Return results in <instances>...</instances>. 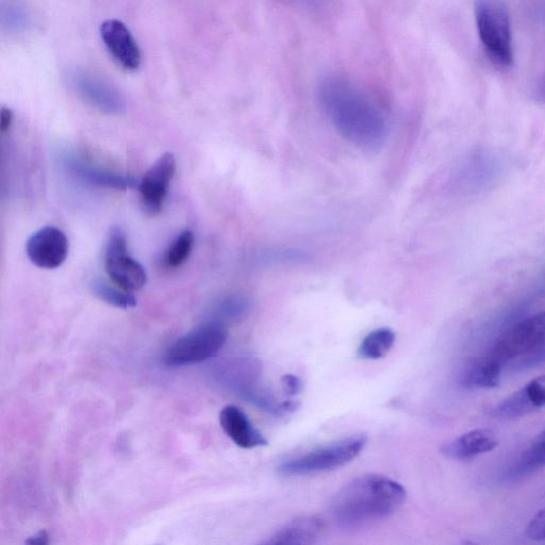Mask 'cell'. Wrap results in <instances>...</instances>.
<instances>
[{
    "instance_id": "20",
    "label": "cell",
    "mask_w": 545,
    "mask_h": 545,
    "mask_svg": "<svg viewBox=\"0 0 545 545\" xmlns=\"http://www.w3.org/2000/svg\"><path fill=\"white\" fill-rule=\"evenodd\" d=\"M194 243V235L192 231L185 230L181 233L170 245L167 254H165L164 262L169 268H178L188 260Z\"/></svg>"
},
{
    "instance_id": "12",
    "label": "cell",
    "mask_w": 545,
    "mask_h": 545,
    "mask_svg": "<svg viewBox=\"0 0 545 545\" xmlns=\"http://www.w3.org/2000/svg\"><path fill=\"white\" fill-rule=\"evenodd\" d=\"M503 363L492 355L472 358L460 368L458 382L467 389H491L501 383Z\"/></svg>"
},
{
    "instance_id": "13",
    "label": "cell",
    "mask_w": 545,
    "mask_h": 545,
    "mask_svg": "<svg viewBox=\"0 0 545 545\" xmlns=\"http://www.w3.org/2000/svg\"><path fill=\"white\" fill-rule=\"evenodd\" d=\"M65 167L79 179L94 186L120 191L139 186L135 178L95 167V165L76 157L66 159Z\"/></svg>"
},
{
    "instance_id": "14",
    "label": "cell",
    "mask_w": 545,
    "mask_h": 545,
    "mask_svg": "<svg viewBox=\"0 0 545 545\" xmlns=\"http://www.w3.org/2000/svg\"><path fill=\"white\" fill-rule=\"evenodd\" d=\"M499 441L489 429H474L448 443L441 453L451 459L465 460L488 453L498 447Z\"/></svg>"
},
{
    "instance_id": "23",
    "label": "cell",
    "mask_w": 545,
    "mask_h": 545,
    "mask_svg": "<svg viewBox=\"0 0 545 545\" xmlns=\"http://www.w3.org/2000/svg\"><path fill=\"white\" fill-rule=\"evenodd\" d=\"M524 388L537 408L545 406V375L533 379Z\"/></svg>"
},
{
    "instance_id": "6",
    "label": "cell",
    "mask_w": 545,
    "mask_h": 545,
    "mask_svg": "<svg viewBox=\"0 0 545 545\" xmlns=\"http://www.w3.org/2000/svg\"><path fill=\"white\" fill-rule=\"evenodd\" d=\"M105 267L113 284L135 292L142 289L147 274L142 264L128 254L127 239L121 229H113L105 251Z\"/></svg>"
},
{
    "instance_id": "18",
    "label": "cell",
    "mask_w": 545,
    "mask_h": 545,
    "mask_svg": "<svg viewBox=\"0 0 545 545\" xmlns=\"http://www.w3.org/2000/svg\"><path fill=\"white\" fill-rule=\"evenodd\" d=\"M91 287L98 299L109 305L123 309L137 306L136 297L132 295L131 292L126 291L117 285H111L104 279L93 280Z\"/></svg>"
},
{
    "instance_id": "29",
    "label": "cell",
    "mask_w": 545,
    "mask_h": 545,
    "mask_svg": "<svg viewBox=\"0 0 545 545\" xmlns=\"http://www.w3.org/2000/svg\"><path fill=\"white\" fill-rule=\"evenodd\" d=\"M295 2L309 7H319L323 4L324 0H295Z\"/></svg>"
},
{
    "instance_id": "2",
    "label": "cell",
    "mask_w": 545,
    "mask_h": 545,
    "mask_svg": "<svg viewBox=\"0 0 545 545\" xmlns=\"http://www.w3.org/2000/svg\"><path fill=\"white\" fill-rule=\"evenodd\" d=\"M404 487L383 475H363L346 484L330 505V516L345 531H358L390 518L404 504Z\"/></svg>"
},
{
    "instance_id": "16",
    "label": "cell",
    "mask_w": 545,
    "mask_h": 545,
    "mask_svg": "<svg viewBox=\"0 0 545 545\" xmlns=\"http://www.w3.org/2000/svg\"><path fill=\"white\" fill-rule=\"evenodd\" d=\"M394 343L395 334L392 329L377 328L361 341L358 356L367 360L382 359L391 351Z\"/></svg>"
},
{
    "instance_id": "7",
    "label": "cell",
    "mask_w": 545,
    "mask_h": 545,
    "mask_svg": "<svg viewBox=\"0 0 545 545\" xmlns=\"http://www.w3.org/2000/svg\"><path fill=\"white\" fill-rule=\"evenodd\" d=\"M175 171V156L167 153L156 161L140 181L138 187L141 202L144 210L151 216H156L162 210Z\"/></svg>"
},
{
    "instance_id": "4",
    "label": "cell",
    "mask_w": 545,
    "mask_h": 545,
    "mask_svg": "<svg viewBox=\"0 0 545 545\" xmlns=\"http://www.w3.org/2000/svg\"><path fill=\"white\" fill-rule=\"evenodd\" d=\"M368 438L355 435L326 447L292 458L280 465L278 472L285 477L315 475L350 464L366 448Z\"/></svg>"
},
{
    "instance_id": "22",
    "label": "cell",
    "mask_w": 545,
    "mask_h": 545,
    "mask_svg": "<svg viewBox=\"0 0 545 545\" xmlns=\"http://www.w3.org/2000/svg\"><path fill=\"white\" fill-rule=\"evenodd\" d=\"M249 309V300L241 295L227 297L219 307L221 315L227 319H240L246 315V312L249 311Z\"/></svg>"
},
{
    "instance_id": "8",
    "label": "cell",
    "mask_w": 545,
    "mask_h": 545,
    "mask_svg": "<svg viewBox=\"0 0 545 545\" xmlns=\"http://www.w3.org/2000/svg\"><path fill=\"white\" fill-rule=\"evenodd\" d=\"M27 255L35 266L54 270L62 266L69 254V241L62 230L47 226L27 241Z\"/></svg>"
},
{
    "instance_id": "19",
    "label": "cell",
    "mask_w": 545,
    "mask_h": 545,
    "mask_svg": "<svg viewBox=\"0 0 545 545\" xmlns=\"http://www.w3.org/2000/svg\"><path fill=\"white\" fill-rule=\"evenodd\" d=\"M545 467V429L521 455L516 473L530 475Z\"/></svg>"
},
{
    "instance_id": "3",
    "label": "cell",
    "mask_w": 545,
    "mask_h": 545,
    "mask_svg": "<svg viewBox=\"0 0 545 545\" xmlns=\"http://www.w3.org/2000/svg\"><path fill=\"white\" fill-rule=\"evenodd\" d=\"M475 21L484 51L501 69L514 64L513 33L504 0H475Z\"/></svg>"
},
{
    "instance_id": "28",
    "label": "cell",
    "mask_w": 545,
    "mask_h": 545,
    "mask_svg": "<svg viewBox=\"0 0 545 545\" xmlns=\"http://www.w3.org/2000/svg\"><path fill=\"white\" fill-rule=\"evenodd\" d=\"M26 542L28 544L44 545V544H47L49 542L48 541V535H47V533L45 531H42L39 534L30 537V539H28Z\"/></svg>"
},
{
    "instance_id": "5",
    "label": "cell",
    "mask_w": 545,
    "mask_h": 545,
    "mask_svg": "<svg viewBox=\"0 0 545 545\" xmlns=\"http://www.w3.org/2000/svg\"><path fill=\"white\" fill-rule=\"evenodd\" d=\"M228 338L226 326L210 322L191 330L176 340L164 355V363L170 367L192 365L216 356Z\"/></svg>"
},
{
    "instance_id": "1",
    "label": "cell",
    "mask_w": 545,
    "mask_h": 545,
    "mask_svg": "<svg viewBox=\"0 0 545 545\" xmlns=\"http://www.w3.org/2000/svg\"><path fill=\"white\" fill-rule=\"evenodd\" d=\"M318 98L326 117L339 134L366 151H377L387 139V122L381 109L349 79L324 78Z\"/></svg>"
},
{
    "instance_id": "10",
    "label": "cell",
    "mask_w": 545,
    "mask_h": 545,
    "mask_svg": "<svg viewBox=\"0 0 545 545\" xmlns=\"http://www.w3.org/2000/svg\"><path fill=\"white\" fill-rule=\"evenodd\" d=\"M101 37L107 51L126 71H136L142 62L137 41L127 26L119 20H108L101 27Z\"/></svg>"
},
{
    "instance_id": "26",
    "label": "cell",
    "mask_w": 545,
    "mask_h": 545,
    "mask_svg": "<svg viewBox=\"0 0 545 545\" xmlns=\"http://www.w3.org/2000/svg\"><path fill=\"white\" fill-rule=\"evenodd\" d=\"M532 97L535 102L545 105V75L536 82L532 90Z\"/></svg>"
},
{
    "instance_id": "24",
    "label": "cell",
    "mask_w": 545,
    "mask_h": 545,
    "mask_svg": "<svg viewBox=\"0 0 545 545\" xmlns=\"http://www.w3.org/2000/svg\"><path fill=\"white\" fill-rule=\"evenodd\" d=\"M526 536L534 541L545 540V508L539 511L538 514L528 523L526 528Z\"/></svg>"
},
{
    "instance_id": "17",
    "label": "cell",
    "mask_w": 545,
    "mask_h": 545,
    "mask_svg": "<svg viewBox=\"0 0 545 545\" xmlns=\"http://www.w3.org/2000/svg\"><path fill=\"white\" fill-rule=\"evenodd\" d=\"M538 408L533 404L525 388L508 396L492 409V416L503 419H516L531 414Z\"/></svg>"
},
{
    "instance_id": "27",
    "label": "cell",
    "mask_w": 545,
    "mask_h": 545,
    "mask_svg": "<svg viewBox=\"0 0 545 545\" xmlns=\"http://www.w3.org/2000/svg\"><path fill=\"white\" fill-rule=\"evenodd\" d=\"M13 122V112L9 108H3L2 111H0V131L5 134L6 131H8L12 125Z\"/></svg>"
},
{
    "instance_id": "9",
    "label": "cell",
    "mask_w": 545,
    "mask_h": 545,
    "mask_svg": "<svg viewBox=\"0 0 545 545\" xmlns=\"http://www.w3.org/2000/svg\"><path fill=\"white\" fill-rule=\"evenodd\" d=\"M71 81L77 93L90 105L107 114L120 115L125 112L124 98L117 89L87 72H74Z\"/></svg>"
},
{
    "instance_id": "15",
    "label": "cell",
    "mask_w": 545,
    "mask_h": 545,
    "mask_svg": "<svg viewBox=\"0 0 545 545\" xmlns=\"http://www.w3.org/2000/svg\"><path fill=\"white\" fill-rule=\"evenodd\" d=\"M324 531V523L317 517L297 519L280 528L269 539L267 545H304L317 542Z\"/></svg>"
},
{
    "instance_id": "21",
    "label": "cell",
    "mask_w": 545,
    "mask_h": 545,
    "mask_svg": "<svg viewBox=\"0 0 545 545\" xmlns=\"http://www.w3.org/2000/svg\"><path fill=\"white\" fill-rule=\"evenodd\" d=\"M29 14L19 3H8L2 9V22L9 30L20 31L29 25Z\"/></svg>"
},
{
    "instance_id": "11",
    "label": "cell",
    "mask_w": 545,
    "mask_h": 545,
    "mask_svg": "<svg viewBox=\"0 0 545 545\" xmlns=\"http://www.w3.org/2000/svg\"><path fill=\"white\" fill-rule=\"evenodd\" d=\"M220 424L225 434L242 449L251 450L266 447L269 444L268 440L237 406L228 405L222 409Z\"/></svg>"
},
{
    "instance_id": "25",
    "label": "cell",
    "mask_w": 545,
    "mask_h": 545,
    "mask_svg": "<svg viewBox=\"0 0 545 545\" xmlns=\"http://www.w3.org/2000/svg\"><path fill=\"white\" fill-rule=\"evenodd\" d=\"M280 384H282L283 392L285 393V395L290 396V398H292V396L300 394L303 389V383L301 379L292 374L284 375Z\"/></svg>"
}]
</instances>
